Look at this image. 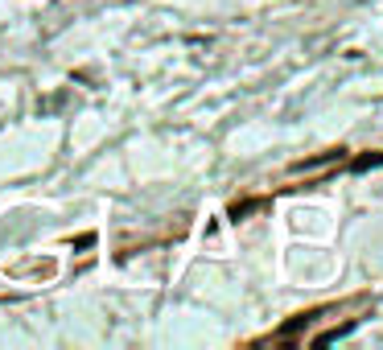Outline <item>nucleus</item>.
<instances>
[{"mask_svg": "<svg viewBox=\"0 0 383 350\" xmlns=\"http://www.w3.org/2000/svg\"><path fill=\"white\" fill-rule=\"evenodd\" d=\"M252 210H264V198H252V202H235V206H231V218L240 223V218H247Z\"/></svg>", "mask_w": 383, "mask_h": 350, "instance_id": "f257e3e1", "label": "nucleus"}, {"mask_svg": "<svg viewBox=\"0 0 383 350\" xmlns=\"http://www.w3.org/2000/svg\"><path fill=\"white\" fill-rule=\"evenodd\" d=\"M313 317H317V313H297V317H293V322H288V326L281 329V334H297V329H301V326H310Z\"/></svg>", "mask_w": 383, "mask_h": 350, "instance_id": "7ed1b4c3", "label": "nucleus"}, {"mask_svg": "<svg viewBox=\"0 0 383 350\" xmlns=\"http://www.w3.org/2000/svg\"><path fill=\"white\" fill-rule=\"evenodd\" d=\"M375 165H383V153H367V157L355 161V173H367V169H375Z\"/></svg>", "mask_w": 383, "mask_h": 350, "instance_id": "f03ea898", "label": "nucleus"}]
</instances>
